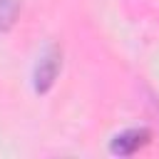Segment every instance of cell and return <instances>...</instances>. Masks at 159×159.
<instances>
[{"label":"cell","instance_id":"cell-1","mask_svg":"<svg viewBox=\"0 0 159 159\" xmlns=\"http://www.w3.org/2000/svg\"><path fill=\"white\" fill-rule=\"evenodd\" d=\"M60 65H62V52H60L55 45H50V47L37 57V65H35V70H32V87H35L37 94H45V92L52 87V82H55L57 72H60Z\"/></svg>","mask_w":159,"mask_h":159},{"label":"cell","instance_id":"cell-2","mask_svg":"<svg viewBox=\"0 0 159 159\" xmlns=\"http://www.w3.org/2000/svg\"><path fill=\"white\" fill-rule=\"evenodd\" d=\"M149 129L139 127V129H124L122 134H117L112 139V154H119V157H129L134 154L137 149H142L144 144H149Z\"/></svg>","mask_w":159,"mask_h":159},{"label":"cell","instance_id":"cell-3","mask_svg":"<svg viewBox=\"0 0 159 159\" xmlns=\"http://www.w3.org/2000/svg\"><path fill=\"white\" fill-rule=\"evenodd\" d=\"M20 12V0H0V32H7Z\"/></svg>","mask_w":159,"mask_h":159}]
</instances>
